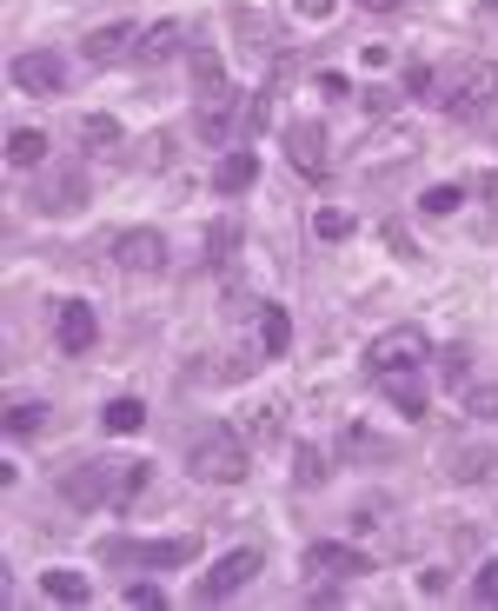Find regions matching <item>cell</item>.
<instances>
[{"label": "cell", "instance_id": "obj_1", "mask_svg": "<svg viewBox=\"0 0 498 611\" xmlns=\"http://www.w3.org/2000/svg\"><path fill=\"white\" fill-rule=\"evenodd\" d=\"M446 120H486L498 106V60L486 53H459V60H446L439 73H433V93H426Z\"/></svg>", "mask_w": 498, "mask_h": 611}, {"label": "cell", "instance_id": "obj_2", "mask_svg": "<svg viewBox=\"0 0 498 611\" xmlns=\"http://www.w3.org/2000/svg\"><path fill=\"white\" fill-rule=\"evenodd\" d=\"M246 466H253V452H246V439H240L233 426L206 419V426L186 432V472H193V479H206V486H240Z\"/></svg>", "mask_w": 498, "mask_h": 611}, {"label": "cell", "instance_id": "obj_3", "mask_svg": "<svg viewBox=\"0 0 498 611\" xmlns=\"http://www.w3.org/2000/svg\"><path fill=\"white\" fill-rule=\"evenodd\" d=\"M426 359H433V339H426V326H413V319H406V326H386V333L366 346L373 379H379V373H419Z\"/></svg>", "mask_w": 498, "mask_h": 611}, {"label": "cell", "instance_id": "obj_4", "mask_svg": "<svg viewBox=\"0 0 498 611\" xmlns=\"http://www.w3.org/2000/svg\"><path fill=\"white\" fill-rule=\"evenodd\" d=\"M299 572H306V579H319V585H353V579H366V572H373V559H366L359 546L313 539V546L299 552Z\"/></svg>", "mask_w": 498, "mask_h": 611}, {"label": "cell", "instance_id": "obj_5", "mask_svg": "<svg viewBox=\"0 0 498 611\" xmlns=\"http://www.w3.org/2000/svg\"><path fill=\"white\" fill-rule=\"evenodd\" d=\"M240 113H246V93L240 86H213V93H200L193 126H200L206 146H226V140H240Z\"/></svg>", "mask_w": 498, "mask_h": 611}, {"label": "cell", "instance_id": "obj_6", "mask_svg": "<svg viewBox=\"0 0 498 611\" xmlns=\"http://www.w3.org/2000/svg\"><path fill=\"white\" fill-rule=\"evenodd\" d=\"M60 499L80 506V512L113 506V459H73V466L60 472Z\"/></svg>", "mask_w": 498, "mask_h": 611}, {"label": "cell", "instance_id": "obj_7", "mask_svg": "<svg viewBox=\"0 0 498 611\" xmlns=\"http://www.w3.org/2000/svg\"><path fill=\"white\" fill-rule=\"evenodd\" d=\"M253 579H260V552H253V546H240V552H226V559L200 579V592H193V599H200V605H226V599H233V592H246Z\"/></svg>", "mask_w": 498, "mask_h": 611}, {"label": "cell", "instance_id": "obj_8", "mask_svg": "<svg viewBox=\"0 0 498 611\" xmlns=\"http://www.w3.org/2000/svg\"><path fill=\"white\" fill-rule=\"evenodd\" d=\"M286 160H293V173H306V180H326V173H333L326 126H319V120H293V126H286Z\"/></svg>", "mask_w": 498, "mask_h": 611}, {"label": "cell", "instance_id": "obj_9", "mask_svg": "<svg viewBox=\"0 0 498 611\" xmlns=\"http://www.w3.org/2000/svg\"><path fill=\"white\" fill-rule=\"evenodd\" d=\"M80 200H87V173H80V166H40V180H33V206H40V213L60 220V213H73Z\"/></svg>", "mask_w": 498, "mask_h": 611}, {"label": "cell", "instance_id": "obj_10", "mask_svg": "<svg viewBox=\"0 0 498 611\" xmlns=\"http://www.w3.org/2000/svg\"><path fill=\"white\" fill-rule=\"evenodd\" d=\"M113 266H120V273H166V233L126 226V233L113 240Z\"/></svg>", "mask_w": 498, "mask_h": 611}, {"label": "cell", "instance_id": "obj_11", "mask_svg": "<svg viewBox=\"0 0 498 611\" xmlns=\"http://www.w3.org/2000/svg\"><path fill=\"white\" fill-rule=\"evenodd\" d=\"M133 40H140L133 20H106V27H93V33L80 40V60H87V67H120V60H133Z\"/></svg>", "mask_w": 498, "mask_h": 611}, {"label": "cell", "instance_id": "obj_12", "mask_svg": "<svg viewBox=\"0 0 498 611\" xmlns=\"http://www.w3.org/2000/svg\"><path fill=\"white\" fill-rule=\"evenodd\" d=\"M13 86L20 93H60L67 86V67H60V53H47V47H33V53H13Z\"/></svg>", "mask_w": 498, "mask_h": 611}, {"label": "cell", "instance_id": "obj_13", "mask_svg": "<svg viewBox=\"0 0 498 611\" xmlns=\"http://www.w3.org/2000/svg\"><path fill=\"white\" fill-rule=\"evenodd\" d=\"M53 339H60V353H93V339H100L93 306H87V299H60V313H53Z\"/></svg>", "mask_w": 498, "mask_h": 611}, {"label": "cell", "instance_id": "obj_14", "mask_svg": "<svg viewBox=\"0 0 498 611\" xmlns=\"http://www.w3.org/2000/svg\"><path fill=\"white\" fill-rule=\"evenodd\" d=\"M173 53H186V27H180V20L140 27V40H133V60H140V67H166Z\"/></svg>", "mask_w": 498, "mask_h": 611}, {"label": "cell", "instance_id": "obj_15", "mask_svg": "<svg viewBox=\"0 0 498 611\" xmlns=\"http://www.w3.org/2000/svg\"><path fill=\"white\" fill-rule=\"evenodd\" d=\"M106 559H133V566H153V572H166V566H186V559H193V546H186V539H153V546H106Z\"/></svg>", "mask_w": 498, "mask_h": 611}, {"label": "cell", "instance_id": "obj_16", "mask_svg": "<svg viewBox=\"0 0 498 611\" xmlns=\"http://www.w3.org/2000/svg\"><path fill=\"white\" fill-rule=\"evenodd\" d=\"M253 180H260V153H253V146H233V153L213 166V186H220V193H253Z\"/></svg>", "mask_w": 498, "mask_h": 611}, {"label": "cell", "instance_id": "obj_17", "mask_svg": "<svg viewBox=\"0 0 498 611\" xmlns=\"http://www.w3.org/2000/svg\"><path fill=\"white\" fill-rule=\"evenodd\" d=\"M286 346H293L286 306H260V359H286Z\"/></svg>", "mask_w": 498, "mask_h": 611}, {"label": "cell", "instance_id": "obj_18", "mask_svg": "<svg viewBox=\"0 0 498 611\" xmlns=\"http://www.w3.org/2000/svg\"><path fill=\"white\" fill-rule=\"evenodd\" d=\"M146 479H153L146 459H113V512H126V506L146 492Z\"/></svg>", "mask_w": 498, "mask_h": 611}, {"label": "cell", "instance_id": "obj_19", "mask_svg": "<svg viewBox=\"0 0 498 611\" xmlns=\"http://www.w3.org/2000/svg\"><path fill=\"white\" fill-rule=\"evenodd\" d=\"M379 386H386L393 413H406V419H419V413H426V386H419L413 373H379Z\"/></svg>", "mask_w": 498, "mask_h": 611}, {"label": "cell", "instance_id": "obj_20", "mask_svg": "<svg viewBox=\"0 0 498 611\" xmlns=\"http://www.w3.org/2000/svg\"><path fill=\"white\" fill-rule=\"evenodd\" d=\"M40 592H47V599H60V605H87V599H93V585H87V572H67V566H53V572H40Z\"/></svg>", "mask_w": 498, "mask_h": 611}, {"label": "cell", "instance_id": "obj_21", "mask_svg": "<svg viewBox=\"0 0 498 611\" xmlns=\"http://www.w3.org/2000/svg\"><path fill=\"white\" fill-rule=\"evenodd\" d=\"M7 166H47V133L40 126H13L7 133Z\"/></svg>", "mask_w": 498, "mask_h": 611}, {"label": "cell", "instance_id": "obj_22", "mask_svg": "<svg viewBox=\"0 0 498 611\" xmlns=\"http://www.w3.org/2000/svg\"><path fill=\"white\" fill-rule=\"evenodd\" d=\"M186 67H193V93H213V86H226V67H220V53L213 47H186Z\"/></svg>", "mask_w": 498, "mask_h": 611}, {"label": "cell", "instance_id": "obj_23", "mask_svg": "<svg viewBox=\"0 0 498 611\" xmlns=\"http://www.w3.org/2000/svg\"><path fill=\"white\" fill-rule=\"evenodd\" d=\"M40 426H47V406L40 399H13L7 406V439H33Z\"/></svg>", "mask_w": 498, "mask_h": 611}, {"label": "cell", "instance_id": "obj_24", "mask_svg": "<svg viewBox=\"0 0 498 611\" xmlns=\"http://www.w3.org/2000/svg\"><path fill=\"white\" fill-rule=\"evenodd\" d=\"M80 140H87V153H113L120 120H113V113H87V120H80Z\"/></svg>", "mask_w": 498, "mask_h": 611}, {"label": "cell", "instance_id": "obj_25", "mask_svg": "<svg viewBox=\"0 0 498 611\" xmlns=\"http://www.w3.org/2000/svg\"><path fill=\"white\" fill-rule=\"evenodd\" d=\"M266 120H273V100H266V93H246V113H240V140H260V133H266Z\"/></svg>", "mask_w": 498, "mask_h": 611}, {"label": "cell", "instance_id": "obj_26", "mask_svg": "<svg viewBox=\"0 0 498 611\" xmlns=\"http://www.w3.org/2000/svg\"><path fill=\"white\" fill-rule=\"evenodd\" d=\"M206 246H213V253H206L213 266H233V246H240V220H220V226L206 233Z\"/></svg>", "mask_w": 498, "mask_h": 611}, {"label": "cell", "instance_id": "obj_27", "mask_svg": "<svg viewBox=\"0 0 498 611\" xmlns=\"http://www.w3.org/2000/svg\"><path fill=\"white\" fill-rule=\"evenodd\" d=\"M146 426V406L140 399H113L106 406V432H140Z\"/></svg>", "mask_w": 498, "mask_h": 611}, {"label": "cell", "instance_id": "obj_28", "mask_svg": "<svg viewBox=\"0 0 498 611\" xmlns=\"http://www.w3.org/2000/svg\"><path fill=\"white\" fill-rule=\"evenodd\" d=\"M459 399L472 419H498V386H459Z\"/></svg>", "mask_w": 498, "mask_h": 611}, {"label": "cell", "instance_id": "obj_29", "mask_svg": "<svg viewBox=\"0 0 498 611\" xmlns=\"http://www.w3.org/2000/svg\"><path fill=\"white\" fill-rule=\"evenodd\" d=\"M459 200H466V193H459V186H426V193H419V206H426V213H433V220H446V213H453V206H459Z\"/></svg>", "mask_w": 498, "mask_h": 611}, {"label": "cell", "instance_id": "obj_30", "mask_svg": "<svg viewBox=\"0 0 498 611\" xmlns=\"http://www.w3.org/2000/svg\"><path fill=\"white\" fill-rule=\"evenodd\" d=\"M446 472H453V479H486V472H492V452H479V446H472V452H459Z\"/></svg>", "mask_w": 498, "mask_h": 611}, {"label": "cell", "instance_id": "obj_31", "mask_svg": "<svg viewBox=\"0 0 498 611\" xmlns=\"http://www.w3.org/2000/svg\"><path fill=\"white\" fill-rule=\"evenodd\" d=\"M293 479H299V486H326V459H319L313 446H299V459H293Z\"/></svg>", "mask_w": 498, "mask_h": 611}, {"label": "cell", "instance_id": "obj_32", "mask_svg": "<svg viewBox=\"0 0 498 611\" xmlns=\"http://www.w3.org/2000/svg\"><path fill=\"white\" fill-rule=\"evenodd\" d=\"M313 226H319V240H346V233H353V213H339V206H319V220H313Z\"/></svg>", "mask_w": 498, "mask_h": 611}, {"label": "cell", "instance_id": "obj_33", "mask_svg": "<svg viewBox=\"0 0 498 611\" xmlns=\"http://www.w3.org/2000/svg\"><path fill=\"white\" fill-rule=\"evenodd\" d=\"M466 359H472L466 346H453V353H439V373H446V386H453V393L466 386Z\"/></svg>", "mask_w": 498, "mask_h": 611}, {"label": "cell", "instance_id": "obj_34", "mask_svg": "<svg viewBox=\"0 0 498 611\" xmlns=\"http://www.w3.org/2000/svg\"><path fill=\"white\" fill-rule=\"evenodd\" d=\"M472 599H479V605H498V559H486V566H479V579H472Z\"/></svg>", "mask_w": 498, "mask_h": 611}, {"label": "cell", "instance_id": "obj_35", "mask_svg": "<svg viewBox=\"0 0 498 611\" xmlns=\"http://www.w3.org/2000/svg\"><path fill=\"white\" fill-rule=\"evenodd\" d=\"M126 605L133 611H166V592H160V585H126Z\"/></svg>", "mask_w": 498, "mask_h": 611}, {"label": "cell", "instance_id": "obj_36", "mask_svg": "<svg viewBox=\"0 0 498 611\" xmlns=\"http://www.w3.org/2000/svg\"><path fill=\"white\" fill-rule=\"evenodd\" d=\"M406 93H433V67H406Z\"/></svg>", "mask_w": 498, "mask_h": 611}, {"label": "cell", "instance_id": "obj_37", "mask_svg": "<svg viewBox=\"0 0 498 611\" xmlns=\"http://www.w3.org/2000/svg\"><path fill=\"white\" fill-rule=\"evenodd\" d=\"M319 93H326V100H346L353 86H346V73H319Z\"/></svg>", "mask_w": 498, "mask_h": 611}, {"label": "cell", "instance_id": "obj_38", "mask_svg": "<svg viewBox=\"0 0 498 611\" xmlns=\"http://www.w3.org/2000/svg\"><path fill=\"white\" fill-rule=\"evenodd\" d=\"M333 7H339V0H293V13H306V20H326Z\"/></svg>", "mask_w": 498, "mask_h": 611}, {"label": "cell", "instance_id": "obj_39", "mask_svg": "<svg viewBox=\"0 0 498 611\" xmlns=\"http://www.w3.org/2000/svg\"><path fill=\"white\" fill-rule=\"evenodd\" d=\"M366 13H399V7H413V0H359Z\"/></svg>", "mask_w": 498, "mask_h": 611}, {"label": "cell", "instance_id": "obj_40", "mask_svg": "<svg viewBox=\"0 0 498 611\" xmlns=\"http://www.w3.org/2000/svg\"><path fill=\"white\" fill-rule=\"evenodd\" d=\"M472 186H479V193H486V200H492V206H498V173H479Z\"/></svg>", "mask_w": 498, "mask_h": 611}, {"label": "cell", "instance_id": "obj_41", "mask_svg": "<svg viewBox=\"0 0 498 611\" xmlns=\"http://www.w3.org/2000/svg\"><path fill=\"white\" fill-rule=\"evenodd\" d=\"M492 7H498V0H492Z\"/></svg>", "mask_w": 498, "mask_h": 611}]
</instances>
